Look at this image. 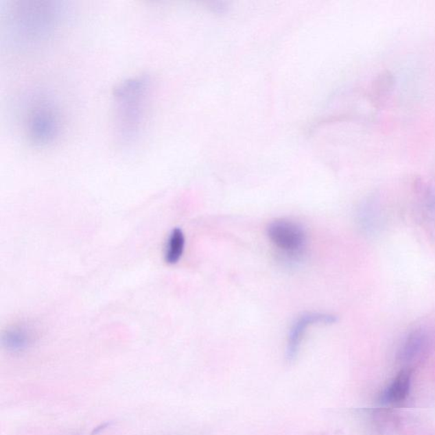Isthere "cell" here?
<instances>
[{"mask_svg": "<svg viewBox=\"0 0 435 435\" xmlns=\"http://www.w3.org/2000/svg\"><path fill=\"white\" fill-rule=\"evenodd\" d=\"M267 234L277 248L290 255H301L306 245V233L301 224L294 221L277 220L269 224Z\"/></svg>", "mask_w": 435, "mask_h": 435, "instance_id": "6da1fadb", "label": "cell"}, {"mask_svg": "<svg viewBox=\"0 0 435 435\" xmlns=\"http://www.w3.org/2000/svg\"><path fill=\"white\" fill-rule=\"evenodd\" d=\"M337 322V317L330 314L310 312L304 314L296 320L291 328L287 348V357L294 360L297 355L301 347L303 338H304L307 328L316 324H333Z\"/></svg>", "mask_w": 435, "mask_h": 435, "instance_id": "7a4b0ae2", "label": "cell"}, {"mask_svg": "<svg viewBox=\"0 0 435 435\" xmlns=\"http://www.w3.org/2000/svg\"><path fill=\"white\" fill-rule=\"evenodd\" d=\"M430 338L426 331L416 330L409 335L399 351V359L403 362H412L426 354Z\"/></svg>", "mask_w": 435, "mask_h": 435, "instance_id": "3957f363", "label": "cell"}, {"mask_svg": "<svg viewBox=\"0 0 435 435\" xmlns=\"http://www.w3.org/2000/svg\"><path fill=\"white\" fill-rule=\"evenodd\" d=\"M411 371H401L391 381L381 395V401L386 404H399L408 398L412 387Z\"/></svg>", "mask_w": 435, "mask_h": 435, "instance_id": "277c9868", "label": "cell"}, {"mask_svg": "<svg viewBox=\"0 0 435 435\" xmlns=\"http://www.w3.org/2000/svg\"><path fill=\"white\" fill-rule=\"evenodd\" d=\"M33 343V336L30 331L24 327H15L7 331L3 337V344L8 351L15 353L23 352L30 348Z\"/></svg>", "mask_w": 435, "mask_h": 435, "instance_id": "5b68a950", "label": "cell"}, {"mask_svg": "<svg viewBox=\"0 0 435 435\" xmlns=\"http://www.w3.org/2000/svg\"><path fill=\"white\" fill-rule=\"evenodd\" d=\"M185 238L183 231L180 228H176L171 233L167 240L165 260L169 265H176L180 261L185 250Z\"/></svg>", "mask_w": 435, "mask_h": 435, "instance_id": "8992f818", "label": "cell"}]
</instances>
